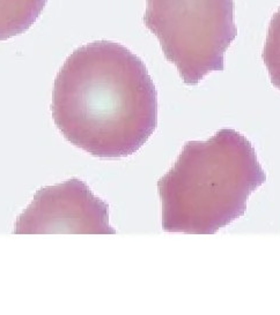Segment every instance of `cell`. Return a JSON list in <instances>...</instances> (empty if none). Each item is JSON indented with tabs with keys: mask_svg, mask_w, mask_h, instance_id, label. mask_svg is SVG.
<instances>
[{
	"mask_svg": "<svg viewBox=\"0 0 280 315\" xmlns=\"http://www.w3.org/2000/svg\"><path fill=\"white\" fill-rule=\"evenodd\" d=\"M262 58L272 85L280 90V7L270 21Z\"/></svg>",
	"mask_w": 280,
	"mask_h": 315,
	"instance_id": "obj_6",
	"label": "cell"
},
{
	"mask_svg": "<svg viewBox=\"0 0 280 315\" xmlns=\"http://www.w3.org/2000/svg\"><path fill=\"white\" fill-rule=\"evenodd\" d=\"M52 119L64 139L101 159L135 154L157 127V91L145 63L123 44L75 49L53 83Z\"/></svg>",
	"mask_w": 280,
	"mask_h": 315,
	"instance_id": "obj_1",
	"label": "cell"
},
{
	"mask_svg": "<svg viewBox=\"0 0 280 315\" xmlns=\"http://www.w3.org/2000/svg\"><path fill=\"white\" fill-rule=\"evenodd\" d=\"M146 3L143 22L185 85H197L211 72L223 71L225 53L237 36L233 0Z\"/></svg>",
	"mask_w": 280,
	"mask_h": 315,
	"instance_id": "obj_3",
	"label": "cell"
},
{
	"mask_svg": "<svg viewBox=\"0 0 280 315\" xmlns=\"http://www.w3.org/2000/svg\"><path fill=\"white\" fill-rule=\"evenodd\" d=\"M14 234H115L109 206L78 178L40 188L17 217Z\"/></svg>",
	"mask_w": 280,
	"mask_h": 315,
	"instance_id": "obj_4",
	"label": "cell"
},
{
	"mask_svg": "<svg viewBox=\"0 0 280 315\" xmlns=\"http://www.w3.org/2000/svg\"><path fill=\"white\" fill-rule=\"evenodd\" d=\"M46 3L48 0H0V41L29 30Z\"/></svg>",
	"mask_w": 280,
	"mask_h": 315,
	"instance_id": "obj_5",
	"label": "cell"
},
{
	"mask_svg": "<svg viewBox=\"0 0 280 315\" xmlns=\"http://www.w3.org/2000/svg\"><path fill=\"white\" fill-rule=\"evenodd\" d=\"M265 181L253 143L234 128L186 141L157 180L163 231L214 234L244 216L248 198Z\"/></svg>",
	"mask_w": 280,
	"mask_h": 315,
	"instance_id": "obj_2",
	"label": "cell"
}]
</instances>
